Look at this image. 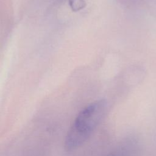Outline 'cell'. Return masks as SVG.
<instances>
[{"label":"cell","instance_id":"1","mask_svg":"<svg viewBox=\"0 0 156 156\" xmlns=\"http://www.w3.org/2000/svg\"><path fill=\"white\" fill-rule=\"evenodd\" d=\"M107 108V102L101 99L91 102L82 109L66 135L65 147L67 151L76 149L89 138L104 117Z\"/></svg>","mask_w":156,"mask_h":156}]
</instances>
